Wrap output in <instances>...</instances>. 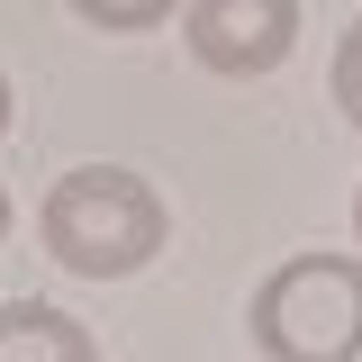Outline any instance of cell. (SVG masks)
Listing matches in <instances>:
<instances>
[{
	"label": "cell",
	"instance_id": "cell-1",
	"mask_svg": "<svg viewBox=\"0 0 362 362\" xmlns=\"http://www.w3.org/2000/svg\"><path fill=\"white\" fill-rule=\"evenodd\" d=\"M163 235H173V209L127 163H73L37 199V245L73 281H136V272L163 254Z\"/></svg>",
	"mask_w": 362,
	"mask_h": 362
},
{
	"label": "cell",
	"instance_id": "cell-2",
	"mask_svg": "<svg viewBox=\"0 0 362 362\" xmlns=\"http://www.w3.org/2000/svg\"><path fill=\"white\" fill-rule=\"evenodd\" d=\"M263 362H362V254H281L245 299Z\"/></svg>",
	"mask_w": 362,
	"mask_h": 362
},
{
	"label": "cell",
	"instance_id": "cell-3",
	"mask_svg": "<svg viewBox=\"0 0 362 362\" xmlns=\"http://www.w3.org/2000/svg\"><path fill=\"white\" fill-rule=\"evenodd\" d=\"M181 45L218 82H263L299 45V0H181Z\"/></svg>",
	"mask_w": 362,
	"mask_h": 362
},
{
	"label": "cell",
	"instance_id": "cell-4",
	"mask_svg": "<svg viewBox=\"0 0 362 362\" xmlns=\"http://www.w3.org/2000/svg\"><path fill=\"white\" fill-rule=\"evenodd\" d=\"M0 362H100V335L54 299H0Z\"/></svg>",
	"mask_w": 362,
	"mask_h": 362
},
{
	"label": "cell",
	"instance_id": "cell-5",
	"mask_svg": "<svg viewBox=\"0 0 362 362\" xmlns=\"http://www.w3.org/2000/svg\"><path fill=\"white\" fill-rule=\"evenodd\" d=\"M82 28H100V37H145V28H173L181 0H64Z\"/></svg>",
	"mask_w": 362,
	"mask_h": 362
},
{
	"label": "cell",
	"instance_id": "cell-6",
	"mask_svg": "<svg viewBox=\"0 0 362 362\" xmlns=\"http://www.w3.org/2000/svg\"><path fill=\"white\" fill-rule=\"evenodd\" d=\"M326 90H335V109H344V127H362V18L335 37V54H326Z\"/></svg>",
	"mask_w": 362,
	"mask_h": 362
},
{
	"label": "cell",
	"instance_id": "cell-7",
	"mask_svg": "<svg viewBox=\"0 0 362 362\" xmlns=\"http://www.w3.org/2000/svg\"><path fill=\"white\" fill-rule=\"evenodd\" d=\"M9 226H18V199H9V190H0V245H9Z\"/></svg>",
	"mask_w": 362,
	"mask_h": 362
},
{
	"label": "cell",
	"instance_id": "cell-8",
	"mask_svg": "<svg viewBox=\"0 0 362 362\" xmlns=\"http://www.w3.org/2000/svg\"><path fill=\"white\" fill-rule=\"evenodd\" d=\"M9 109H18V100H9V73H0V136H9Z\"/></svg>",
	"mask_w": 362,
	"mask_h": 362
},
{
	"label": "cell",
	"instance_id": "cell-9",
	"mask_svg": "<svg viewBox=\"0 0 362 362\" xmlns=\"http://www.w3.org/2000/svg\"><path fill=\"white\" fill-rule=\"evenodd\" d=\"M354 245H362V190H354Z\"/></svg>",
	"mask_w": 362,
	"mask_h": 362
}]
</instances>
